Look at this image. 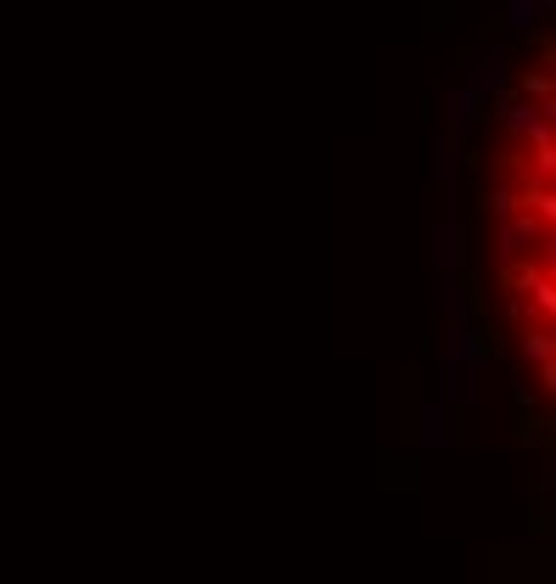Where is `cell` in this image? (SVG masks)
Listing matches in <instances>:
<instances>
[{
    "label": "cell",
    "mask_w": 556,
    "mask_h": 584,
    "mask_svg": "<svg viewBox=\"0 0 556 584\" xmlns=\"http://www.w3.org/2000/svg\"><path fill=\"white\" fill-rule=\"evenodd\" d=\"M483 258L501 338L517 348L522 388H551V90L517 96L483 147Z\"/></svg>",
    "instance_id": "1"
}]
</instances>
